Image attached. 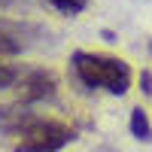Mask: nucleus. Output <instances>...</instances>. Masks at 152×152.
Returning a JSON list of instances; mask_svg holds the SVG:
<instances>
[{
    "mask_svg": "<svg viewBox=\"0 0 152 152\" xmlns=\"http://www.w3.org/2000/svg\"><path fill=\"white\" fill-rule=\"evenodd\" d=\"M70 67H73V76L85 88H104V91L119 97L131 88V67L122 58H110L97 52H73Z\"/></svg>",
    "mask_w": 152,
    "mask_h": 152,
    "instance_id": "f257e3e1",
    "label": "nucleus"
},
{
    "mask_svg": "<svg viewBox=\"0 0 152 152\" xmlns=\"http://www.w3.org/2000/svg\"><path fill=\"white\" fill-rule=\"evenodd\" d=\"M12 137H18V140L12 143V152H58V149H64L73 140V128H67L64 122H52V119L34 116Z\"/></svg>",
    "mask_w": 152,
    "mask_h": 152,
    "instance_id": "f03ea898",
    "label": "nucleus"
},
{
    "mask_svg": "<svg viewBox=\"0 0 152 152\" xmlns=\"http://www.w3.org/2000/svg\"><path fill=\"white\" fill-rule=\"evenodd\" d=\"M43 31L40 28H34V24L28 21H9V18H0V52L3 55H18L24 52L37 37H40Z\"/></svg>",
    "mask_w": 152,
    "mask_h": 152,
    "instance_id": "7ed1b4c3",
    "label": "nucleus"
},
{
    "mask_svg": "<svg viewBox=\"0 0 152 152\" xmlns=\"http://www.w3.org/2000/svg\"><path fill=\"white\" fill-rule=\"evenodd\" d=\"M21 97H24V104L28 100H43V97H52L55 94V76L52 73H46V70H34L28 73L21 79Z\"/></svg>",
    "mask_w": 152,
    "mask_h": 152,
    "instance_id": "20e7f679",
    "label": "nucleus"
},
{
    "mask_svg": "<svg viewBox=\"0 0 152 152\" xmlns=\"http://www.w3.org/2000/svg\"><path fill=\"white\" fill-rule=\"evenodd\" d=\"M131 134L137 137V140H143V143L152 140V125H149L146 113H143L140 107H134V110H131Z\"/></svg>",
    "mask_w": 152,
    "mask_h": 152,
    "instance_id": "39448f33",
    "label": "nucleus"
},
{
    "mask_svg": "<svg viewBox=\"0 0 152 152\" xmlns=\"http://www.w3.org/2000/svg\"><path fill=\"white\" fill-rule=\"evenodd\" d=\"M46 3L58 12H64V15H76V12H82L88 6V0H46Z\"/></svg>",
    "mask_w": 152,
    "mask_h": 152,
    "instance_id": "423d86ee",
    "label": "nucleus"
},
{
    "mask_svg": "<svg viewBox=\"0 0 152 152\" xmlns=\"http://www.w3.org/2000/svg\"><path fill=\"white\" fill-rule=\"evenodd\" d=\"M15 79H18V70H15V67H9V64H0V88H9Z\"/></svg>",
    "mask_w": 152,
    "mask_h": 152,
    "instance_id": "0eeeda50",
    "label": "nucleus"
},
{
    "mask_svg": "<svg viewBox=\"0 0 152 152\" xmlns=\"http://www.w3.org/2000/svg\"><path fill=\"white\" fill-rule=\"evenodd\" d=\"M140 88H143V94H152V73L149 70L140 73Z\"/></svg>",
    "mask_w": 152,
    "mask_h": 152,
    "instance_id": "6e6552de",
    "label": "nucleus"
},
{
    "mask_svg": "<svg viewBox=\"0 0 152 152\" xmlns=\"http://www.w3.org/2000/svg\"><path fill=\"white\" fill-rule=\"evenodd\" d=\"M18 0H0V6H15Z\"/></svg>",
    "mask_w": 152,
    "mask_h": 152,
    "instance_id": "1a4fd4ad",
    "label": "nucleus"
},
{
    "mask_svg": "<svg viewBox=\"0 0 152 152\" xmlns=\"http://www.w3.org/2000/svg\"><path fill=\"white\" fill-rule=\"evenodd\" d=\"M149 49H152V46H149Z\"/></svg>",
    "mask_w": 152,
    "mask_h": 152,
    "instance_id": "9d476101",
    "label": "nucleus"
}]
</instances>
